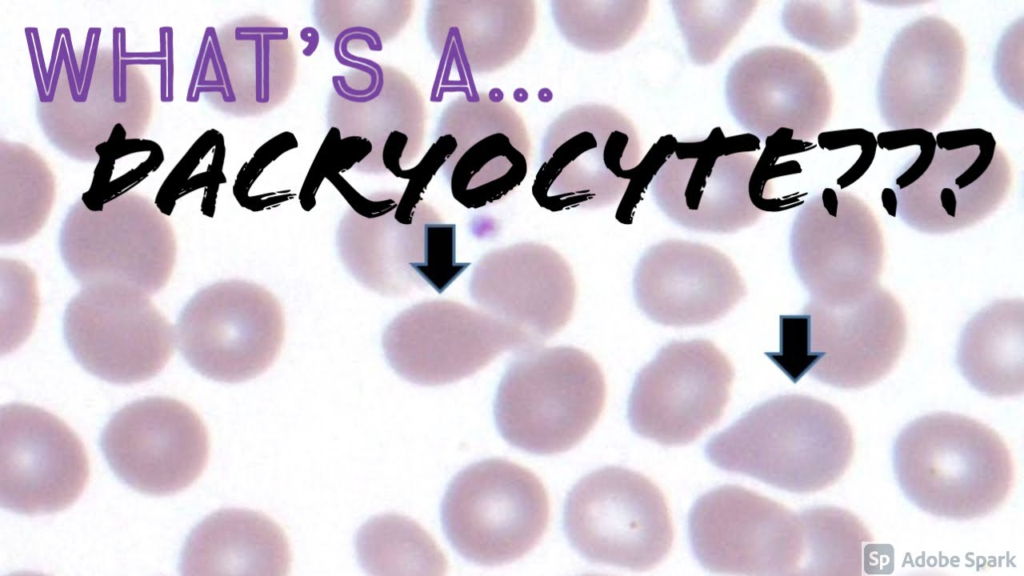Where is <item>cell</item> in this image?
I'll list each match as a JSON object with an SVG mask.
<instances>
[{"label":"cell","mask_w":1024,"mask_h":576,"mask_svg":"<svg viewBox=\"0 0 1024 576\" xmlns=\"http://www.w3.org/2000/svg\"><path fill=\"white\" fill-rule=\"evenodd\" d=\"M63 333L86 371L115 384L156 376L176 343L175 329L149 294L122 282L83 286L66 307Z\"/></svg>","instance_id":"obj_11"},{"label":"cell","mask_w":1024,"mask_h":576,"mask_svg":"<svg viewBox=\"0 0 1024 576\" xmlns=\"http://www.w3.org/2000/svg\"><path fill=\"white\" fill-rule=\"evenodd\" d=\"M337 233L340 258L362 285L385 296L427 286L442 293L470 263L456 261V227L416 194L360 197Z\"/></svg>","instance_id":"obj_3"},{"label":"cell","mask_w":1024,"mask_h":576,"mask_svg":"<svg viewBox=\"0 0 1024 576\" xmlns=\"http://www.w3.org/2000/svg\"><path fill=\"white\" fill-rule=\"evenodd\" d=\"M923 172L894 188L896 211L911 228L946 234L970 227L1007 197L1013 174L994 136L982 128L940 132Z\"/></svg>","instance_id":"obj_15"},{"label":"cell","mask_w":1024,"mask_h":576,"mask_svg":"<svg viewBox=\"0 0 1024 576\" xmlns=\"http://www.w3.org/2000/svg\"><path fill=\"white\" fill-rule=\"evenodd\" d=\"M290 549L268 516L240 508L218 510L188 536L180 558L183 575L288 574Z\"/></svg>","instance_id":"obj_26"},{"label":"cell","mask_w":1024,"mask_h":576,"mask_svg":"<svg viewBox=\"0 0 1024 576\" xmlns=\"http://www.w3.org/2000/svg\"><path fill=\"white\" fill-rule=\"evenodd\" d=\"M694 556L708 571L744 575H804L801 512L754 491L725 485L702 495L688 518Z\"/></svg>","instance_id":"obj_12"},{"label":"cell","mask_w":1024,"mask_h":576,"mask_svg":"<svg viewBox=\"0 0 1024 576\" xmlns=\"http://www.w3.org/2000/svg\"><path fill=\"white\" fill-rule=\"evenodd\" d=\"M606 384L598 363L573 346L525 350L508 366L494 415L511 445L539 455L578 444L598 420Z\"/></svg>","instance_id":"obj_4"},{"label":"cell","mask_w":1024,"mask_h":576,"mask_svg":"<svg viewBox=\"0 0 1024 576\" xmlns=\"http://www.w3.org/2000/svg\"><path fill=\"white\" fill-rule=\"evenodd\" d=\"M789 244L810 300L847 303L880 285L882 229L870 207L851 193L825 188L808 200L794 218Z\"/></svg>","instance_id":"obj_14"},{"label":"cell","mask_w":1024,"mask_h":576,"mask_svg":"<svg viewBox=\"0 0 1024 576\" xmlns=\"http://www.w3.org/2000/svg\"><path fill=\"white\" fill-rule=\"evenodd\" d=\"M553 19L565 39L592 53L615 51L627 44L649 14L647 0L553 1Z\"/></svg>","instance_id":"obj_29"},{"label":"cell","mask_w":1024,"mask_h":576,"mask_svg":"<svg viewBox=\"0 0 1024 576\" xmlns=\"http://www.w3.org/2000/svg\"><path fill=\"white\" fill-rule=\"evenodd\" d=\"M966 47L960 32L938 16L904 26L890 43L877 83L881 118L894 130L938 127L964 84Z\"/></svg>","instance_id":"obj_21"},{"label":"cell","mask_w":1024,"mask_h":576,"mask_svg":"<svg viewBox=\"0 0 1024 576\" xmlns=\"http://www.w3.org/2000/svg\"><path fill=\"white\" fill-rule=\"evenodd\" d=\"M734 369L710 340L672 341L638 373L628 419L640 436L683 445L717 422L730 396Z\"/></svg>","instance_id":"obj_16"},{"label":"cell","mask_w":1024,"mask_h":576,"mask_svg":"<svg viewBox=\"0 0 1024 576\" xmlns=\"http://www.w3.org/2000/svg\"><path fill=\"white\" fill-rule=\"evenodd\" d=\"M725 100L734 120L762 141L785 130L810 141L827 124L833 105L828 80L809 56L784 46L752 49L729 68Z\"/></svg>","instance_id":"obj_19"},{"label":"cell","mask_w":1024,"mask_h":576,"mask_svg":"<svg viewBox=\"0 0 1024 576\" xmlns=\"http://www.w3.org/2000/svg\"><path fill=\"white\" fill-rule=\"evenodd\" d=\"M571 546L592 563L644 571L659 564L673 544L663 493L647 477L604 467L583 477L564 506Z\"/></svg>","instance_id":"obj_7"},{"label":"cell","mask_w":1024,"mask_h":576,"mask_svg":"<svg viewBox=\"0 0 1024 576\" xmlns=\"http://www.w3.org/2000/svg\"><path fill=\"white\" fill-rule=\"evenodd\" d=\"M805 526L804 575H860L872 537L851 512L834 506L801 511Z\"/></svg>","instance_id":"obj_30"},{"label":"cell","mask_w":1024,"mask_h":576,"mask_svg":"<svg viewBox=\"0 0 1024 576\" xmlns=\"http://www.w3.org/2000/svg\"><path fill=\"white\" fill-rule=\"evenodd\" d=\"M115 475L134 490L154 496L178 493L203 472L208 431L198 413L168 397H147L118 410L100 439Z\"/></svg>","instance_id":"obj_17"},{"label":"cell","mask_w":1024,"mask_h":576,"mask_svg":"<svg viewBox=\"0 0 1024 576\" xmlns=\"http://www.w3.org/2000/svg\"><path fill=\"white\" fill-rule=\"evenodd\" d=\"M356 548L361 566L369 573L442 575L446 559L431 536L413 520L383 515L368 521L358 532Z\"/></svg>","instance_id":"obj_28"},{"label":"cell","mask_w":1024,"mask_h":576,"mask_svg":"<svg viewBox=\"0 0 1024 576\" xmlns=\"http://www.w3.org/2000/svg\"><path fill=\"white\" fill-rule=\"evenodd\" d=\"M807 346L801 367L819 382L860 389L886 376L906 341V318L900 302L881 285L847 303L827 305L810 300Z\"/></svg>","instance_id":"obj_20"},{"label":"cell","mask_w":1024,"mask_h":576,"mask_svg":"<svg viewBox=\"0 0 1024 576\" xmlns=\"http://www.w3.org/2000/svg\"><path fill=\"white\" fill-rule=\"evenodd\" d=\"M426 156L468 209L498 202L525 179L531 141L519 113L495 90L465 93L442 111Z\"/></svg>","instance_id":"obj_10"},{"label":"cell","mask_w":1024,"mask_h":576,"mask_svg":"<svg viewBox=\"0 0 1024 576\" xmlns=\"http://www.w3.org/2000/svg\"><path fill=\"white\" fill-rule=\"evenodd\" d=\"M956 362L970 385L990 397L1024 391V300H996L965 325Z\"/></svg>","instance_id":"obj_27"},{"label":"cell","mask_w":1024,"mask_h":576,"mask_svg":"<svg viewBox=\"0 0 1024 576\" xmlns=\"http://www.w3.org/2000/svg\"><path fill=\"white\" fill-rule=\"evenodd\" d=\"M441 519L452 547L483 566L515 561L541 540L549 522L547 492L530 470L486 459L460 471L446 490Z\"/></svg>","instance_id":"obj_6"},{"label":"cell","mask_w":1024,"mask_h":576,"mask_svg":"<svg viewBox=\"0 0 1024 576\" xmlns=\"http://www.w3.org/2000/svg\"><path fill=\"white\" fill-rule=\"evenodd\" d=\"M469 294L480 309L540 346L570 321L576 283L568 262L552 247L520 242L493 249L479 259Z\"/></svg>","instance_id":"obj_23"},{"label":"cell","mask_w":1024,"mask_h":576,"mask_svg":"<svg viewBox=\"0 0 1024 576\" xmlns=\"http://www.w3.org/2000/svg\"><path fill=\"white\" fill-rule=\"evenodd\" d=\"M672 12L695 65L712 64L739 34L758 1L674 0Z\"/></svg>","instance_id":"obj_31"},{"label":"cell","mask_w":1024,"mask_h":576,"mask_svg":"<svg viewBox=\"0 0 1024 576\" xmlns=\"http://www.w3.org/2000/svg\"><path fill=\"white\" fill-rule=\"evenodd\" d=\"M88 478L85 447L64 421L29 404L1 407V507L24 515L55 513L79 498Z\"/></svg>","instance_id":"obj_18"},{"label":"cell","mask_w":1024,"mask_h":576,"mask_svg":"<svg viewBox=\"0 0 1024 576\" xmlns=\"http://www.w3.org/2000/svg\"><path fill=\"white\" fill-rule=\"evenodd\" d=\"M716 467L793 493L834 484L854 453L851 426L832 404L802 394L763 402L707 443Z\"/></svg>","instance_id":"obj_1"},{"label":"cell","mask_w":1024,"mask_h":576,"mask_svg":"<svg viewBox=\"0 0 1024 576\" xmlns=\"http://www.w3.org/2000/svg\"><path fill=\"white\" fill-rule=\"evenodd\" d=\"M745 294L744 281L727 255L681 239L649 247L633 276L637 307L664 326L709 324L725 316Z\"/></svg>","instance_id":"obj_24"},{"label":"cell","mask_w":1024,"mask_h":576,"mask_svg":"<svg viewBox=\"0 0 1024 576\" xmlns=\"http://www.w3.org/2000/svg\"><path fill=\"white\" fill-rule=\"evenodd\" d=\"M59 246L66 268L83 286L122 282L149 295L166 285L176 257L169 222L135 194L94 207L83 200L75 203L63 222Z\"/></svg>","instance_id":"obj_8"},{"label":"cell","mask_w":1024,"mask_h":576,"mask_svg":"<svg viewBox=\"0 0 1024 576\" xmlns=\"http://www.w3.org/2000/svg\"><path fill=\"white\" fill-rule=\"evenodd\" d=\"M285 332L278 300L264 287L242 280L213 283L182 309L176 342L201 375L225 383L264 373L278 357Z\"/></svg>","instance_id":"obj_9"},{"label":"cell","mask_w":1024,"mask_h":576,"mask_svg":"<svg viewBox=\"0 0 1024 576\" xmlns=\"http://www.w3.org/2000/svg\"><path fill=\"white\" fill-rule=\"evenodd\" d=\"M892 459L906 497L948 519L988 515L1005 501L1014 480L1011 454L998 433L956 413L910 422L895 439Z\"/></svg>","instance_id":"obj_2"},{"label":"cell","mask_w":1024,"mask_h":576,"mask_svg":"<svg viewBox=\"0 0 1024 576\" xmlns=\"http://www.w3.org/2000/svg\"><path fill=\"white\" fill-rule=\"evenodd\" d=\"M535 21L533 1H432L426 31L441 65L473 75L494 72L516 59Z\"/></svg>","instance_id":"obj_25"},{"label":"cell","mask_w":1024,"mask_h":576,"mask_svg":"<svg viewBox=\"0 0 1024 576\" xmlns=\"http://www.w3.org/2000/svg\"><path fill=\"white\" fill-rule=\"evenodd\" d=\"M759 158L694 145L674 151L650 183L658 208L674 223L706 233H732L764 213Z\"/></svg>","instance_id":"obj_22"},{"label":"cell","mask_w":1024,"mask_h":576,"mask_svg":"<svg viewBox=\"0 0 1024 576\" xmlns=\"http://www.w3.org/2000/svg\"><path fill=\"white\" fill-rule=\"evenodd\" d=\"M642 161L639 134L614 107L587 103L562 112L547 128L532 185L544 209H598L619 201Z\"/></svg>","instance_id":"obj_5"},{"label":"cell","mask_w":1024,"mask_h":576,"mask_svg":"<svg viewBox=\"0 0 1024 576\" xmlns=\"http://www.w3.org/2000/svg\"><path fill=\"white\" fill-rule=\"evenodd\" d=\"M382 347L399 376L438 386L475 374L507 351L521 353L538 346L480 308L435 299L398 314L383 333Z\"/></svg>","instance_id":"obj_13"},{"label":"cell","mask_w":1024,"mask_h":576,"mask_svg":"<svg viewBox=\"0 0 1024 576\" xmlns=\"http://www.w3.org/2000/svg\"><path fill=\"white\" fill-rule=\"evenodd\" d=\"M780 18L792 38L824 52L849 44L859 25L853 1H789Z\"/></svg>","instance_id":"obj_32"}]
</instances>
